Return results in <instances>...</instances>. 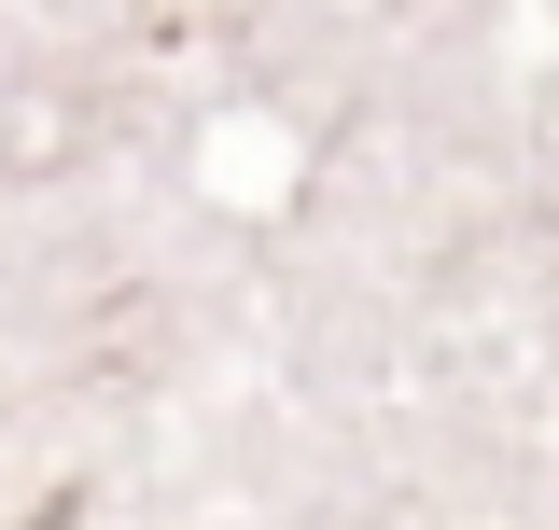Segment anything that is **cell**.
<instances>
[{"mask_svg": "<svg viewBox=\"0 0 559 530\" xmlns=\"http://www.w3.org/2000/svg\"><path fill=\"white\" fill-rule=\"evenodd\" d=\"M28 530H70V503H43V517H28Z\"/></svg>", "mask_w": 559, "mask_h": 530, "instance_id": "6da1fadb", "label": "cell"}]
</instances>
